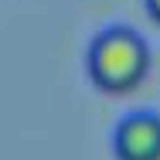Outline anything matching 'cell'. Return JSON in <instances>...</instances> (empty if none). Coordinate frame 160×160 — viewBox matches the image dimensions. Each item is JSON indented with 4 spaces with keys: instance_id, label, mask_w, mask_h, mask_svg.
<instances>
[{
    "instance_id": "1",
    "label": "cell",
    "mask_w": 160,
    "mask_h": 160,
    "mask_svg": "<svg viewBox=\"0 0 160 160\" xmlns=\"http://www.w3.org/2000/svg\"><path fill=\"white\" fill-rule=\"evenodd\" d=\"M85 68L92 85L102 92H133L150 72V44L140 31L112 24L89 41Z\"/></svg>"
},
{
    "instance_id": "2",
    "label": "cell",
    "mask_w": 160,
    "mask_h": 160,
    "mask_svg": "<svg viewBox=\"0 0 160 160\" xmlns=\"http://www.w3.org/2000/svg\"><path fill=\"white\" fill-rule=\"evenodd\" d=\"M112 153L116 160H160V112H126L112 129Z\"/></svg>"
},
{
    "instance_id": "3",
    "label": "cell",
    "mask_w": 160,
    "mask_h": 160,
    "mask_svg": "<svg viewBox=\"0 0 160 160\" xmlns=\"http://www.w3.org/2000/svg\"><path fill=\"white\" fill-rule=\"evenodd\" d=\"M147 3V14H150V21H157L160 24V0H143Z\"/></svg>"
}]
</instances>
